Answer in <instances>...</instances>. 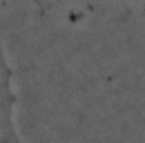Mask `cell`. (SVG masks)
<instances>
[{"label":"cell","instance_id":"cell-1","mask_svg":"<svg viewBox=\"0 0 145 143\" xmlns=\"http://www.w3.org/2000/svg\"><path fill=\"white\" fill-rule=\"evenodd\" d=\"M0 143H22L16 123V89L7 54L0 47Z\"/></svg>","mask_w":145,"mask_h":143}]
</instances>
